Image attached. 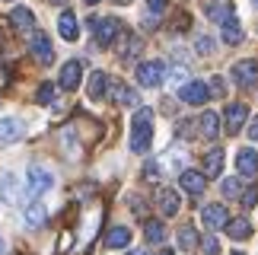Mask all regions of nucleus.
<instances>
[{
	"label": "nucleus",
	"mask_w": 258,
	"mask_h": 255,
	"mask_svg": "<svg viewBox=\"0 0 258 255\" xmlns=\"http://www.w3.org/2000/svg\"><path fill=\"white\" fill-rule=\"evenodd\" d=\"M153 144V112L150 109H137L134 121H131V150L134 153H147Z\"/></svg>",
	"instance_id": "nucleus-1"
},
{
	"label": "nucleus",
	"mask_w": 258,
	"mask_h": 255,
	"mask_svg": "<svg viewBox=\"0 0 258 255\" xmlns=\"http://www.w3.org/2000/svg\"><path fill=\"white\" fill-rule=\"evenodd\" d=\"M89 26H93V32H96V42L99 45H102V48H108V45H112L115 42V38L118 35H121V23H118V19H112V16H102V19H89Z\"/></svg>",
	"instance_id": "nucleus-2"
},
{
	"label": "nucleus",
	"mask_w": 258,
	"mask_h": 255,
	"mask_svg": "<svg viewBox=\"0 0 258 255\" xmlns=\"http://www.w3.org/2000/svg\"><path fill=\"white\" fill-rule=\"evenodd\" d=\"M163 80H166L163 61H144V64H137V83H141V86L153 90V86H160Z\"/></svg>",
	"instance_id": "nucleus-3"
},
{
	"label": "nucleus",
	"mask_w": 258,
	"mask_h": 255,
	"mask_svg": "<svg viewBox=\"0 0 258 255\" xmlns=\"http://www.w3.org/2000/svg\"><path fill=\"white\" fill-rule=\"evenodd\" d=\"M26 179H29V195H42V192H48L54 185V175L45 169V166H29V172H26Z\"/></svg>",
	"instance_id": "nucleus-4"
},
{
	"label": "nucleus",
	"mask_w": 258,
	"mask_h": 255,
	"mask_svg": "<svg viewBox=\"0 0 258 255\" xmlns=\"http://www.w3.org/2000/svg\"><path fill=\"white\" fill-rule=\"evenodd\" d=\"M223 121H226V134H239V131H242V124L249 121V105H245V102H233V105H226Z\"/></svg>",
	"instance_id": "nucleus-5"
},
{
	"label": "nucleus",
	"mask_w": 258,
	"mask_h": 255,
	"mask_svg": "<svg viewBox=\"0 0 258 255\" xmlns=\"http://www.w3.org/2000/svg\"><path fill=\"white\" fill-rule=\"evenodd\" d=\"M178 99L188 102V105H204L211 99V90H207V83H201V80H188L182 90H178Z\"/></svg>",
	"instance_id": "nucleus-6"
},
{
	"label": "nucleus",
	"mask_w": 258,
	"mask_h": 255,
	"mask_svg": "<svg viewBox=\"0 0 258 255\" xmlns=\"http://www.w3.org/2000/svg\"><path fill=\"white\" fill-rule=\"evenodd\" d=\"M29 51H32V57H35L38 64H51V61H54V48H51V42H48L45 32H32Z\"/></svg>",
	"instance_id": "nucleus-7"
},
{
	"label": "nucleus",
	"mask_w": 258,
	"mask_h": 255,
	"mask_svg": "<svg viewBox=\"0 0 258 255\" xmlns=\"http://www.w3.org/2000/svg\"><path fill=\"white\" fill-rule=\"evenodd\" d=\"M201 220L207 230H226V223H230V214H226L223 204H207L201 211Z\"/></svg>",
	"instance_id": "nucleus-8"
},
{
	"label": "nucleus",
	"mask_w": 258,
	"mask_h": 255,
	"mask_svg": "<svg viewBox=\"0 0 258 255\" xmlns=\"http://www.w3.org/2000/svg\"><path fill=\"white\" fill-rule=\"evenodd\" d=\"M233 80L239 86H255L258 83V61H236L233 64Z\"/></svg>",
	"instance_id": "nucleus-9"
},
{
	"label": "nucleus",
	"mask_w": 258,
	"mask_h": 255,
	"mask_svg": "<svg viewBox=\"0 0 258 255\" xmlns=\"http://www.w3.org/2000/svg\"><path fill=\"white\" fill-rule=\"evenodd\" d=\"M236 172L245 175V179H252V175L258 172V150H252V147H242V150L236 153Z\"/></svg>",
	"instance_id": "nucleus-10"
},
{
	"label": "nucleus",
	"mask_w": 258,
	"mask_h": 255,
	"mask_svg": "<svg viewBox=\"0 0 258 255\" xmlns=\"http://www.w3.org/2000/svg\"><path fill=\"white\" fill-rule=\"evenodd\" d=\"M178 182H182V188L188 195H204V188H207V175L198 172V169H182Z\"/></svg>",
	"instance_id": "nucleus-11"
},
{
	"label": "nucleus",
	"mask_w": 258,
	"mask_h": 255,
	"mask_svg": "<svg viewBox=\"0 0 258 255\" xmlns=\"http://www.w3.org/2000/svg\"><path fill=\"white\" fill-rule=\"evenodd\" d=\"M80 77H83V64H80V61H67V64L61 67V90L74 93L77 86H80Z\"/></svg>",
	"instance_id": "nucleus-12"
},
{
	"label": "nucleus",
	"mask_w": 258,
	"mask_h": 255,
	"mask_svg": "<svg viewBox=\"0 0 258 255\" xmlns=\"http://www.w3.org/2000/svg\"><path fill=\"white\" fill-rule=\"evenodd\" d=\"M156 204H160L163 217H175L178 208H182V198H178V192H172V188H160L156 192Z\"/></svg>",
	"instance_id": "nucleus-13"
},
{
	"label": "nucleus",
	"mask_w": 258,
	"mask_h": 255,
	"mask_svg": "<svg viewBox=\"0 0 258 255\" xmlns=\"http://www.w3.org/2000/svg\"><path fill=\"white\" fill-rule=\"evenodd\" d=\"M23 137V121L19 118H0V147L16 144Z\"/></svg>",
	"instance_id": "nucleus-14"
},
{
	"label": "nucleus",
	"mask_w": 258,
	"mask_h": 255,
	"mask_svg": "<svg viewBox=\"0 0 258 255\" xmlns=\"http://www.w3.org/2000/svg\"><path fill=\"white\" fill-rule=\"evenodd\" d=\"M57 32H61V38H67V42H77V38H80V26H77V16L71 10H64V13L57 16Z\"/></svg>",
	"instance_id": "nucleus-15"
},
{
	"label": "nucleus",
	"mask_w": 258,
	"mask_h": 255,
	"mask_svg": "<svg viewBox=\"0 0 258 255\" xmlns=\"http://www.w3.org/2000/svg\"><path fill=\"white\" fill-rule=\"evenodd\" d=\"M105 90H108V77H105L102 71H93V74H89V86H86L89 99H93V102H99V99L105 96Z\"/></svg>",
	"instance_id": "nucleus-16"
},
{
	"label": "nucleus",
	"mask_w": 258,
	"mask_h": 255,
	"mask_svg": "<svg viewBox=\"0 0 258 255\" xmlns=\"http://www.w3.org/2000/svg\"><path fill=\"white\" fill-rule=\"evenodd\" d=\"M118 38H121V45H118V51H121V57H124V61H131L134 54H141L144 42H141L137 35H131V32H124V29H121V35H118Z\"/></svg>",
	"instance_id": "nucleus-17"
},
{
	"label": "nucleus",
	"mask_w": 258,
	"mask_h": 255,
	"mask_svg": "<svg viewBox=\"0 0 258 255\" xmlns=\"http://www.w3.org/2000/svg\"><path fill=\"white\" fill-rule=\"evenodd\" d=\"M198 128H201V137L214 141V137L220 134V115H217V112H204L201 118H198Z\"/></svg>",
	"instance_id": "nucleus-18"
},
{
	"label": "nucleus",
	"mask_w": 258,
	"mask_h": 255,
	"mask_svg": "<svg viewBox=\"0 0 258 255\" xmlns=\"http://www.w3.org/2000/svg\"><path fill=\"white\" fill-rule=\"evenodd\" d=\"M10 23H13L19 32H32V29H35V16H32V10L16 7L13 13H10Z\"/></svg>",
	"instance_id": "nucleus-19"
},
{
	"label": "nucleus",
	"mask_w": 258,
	"mask_h": 255,
	"mask_svg": "<svg viewBox=\"0 0 258 255\" xmlns=\"http://www.w3.org/2000/svg\"><path fill=\"white\" fill-rule=\"evenodd\" d=\"M108 86H112V99L115 102H121V105H141V99H137V93L131 90V86H124V83H118V80H112Z\"/></svg>",
	"instance_id": "nucleus-20"
},
{
	"label": "nucleus",
	"mask_w": 258,
	"mask_h": 255,
	"mask_svg": "<svg viewBox=\"0 0 258 255\" xmlns=\"http://www.w3.org/2000/svg\"><path fill=\"white\" fill-rule=\"evenodd\" d=\"M220 172H223V150L214 147L204 153V175H220Z\"/></svg>",
	"instance_id": "nucleus-21"
},
{
	"label": "nucleus",
	"mask_w": 258,
	"mask_h": 255,
	"mask_svg": "<svg viewBox=\"0 0 258 255\" xmlns=\"http://www.w3.org/2000/svg\"><path fill=\"white\" fill-rule=\"evenodd\" d=\"M226 233H230V239H236V242H239V239H249L252 236V223L245 220V217H236V220L226 223Z\"/></svg>",
	"instance_id": "nucleus-22"
},
{
	"label": "nucleus",
	"mask_w": 258,
	"mask_h": 255,
	"mask_svg": "<svg viewBox=\"0 0 258 255\" xmlns=\"http://www.w3.org/2000/svg\"><path fill=\"white\" fill-rule=\"evenodd\" d=\"M127 242H131V230H127V227H112V230H108V236H105V246L108 249H124Z\"/></svg>",
	"instance_id": "nucleus-23"
},
{
	"label": "nucleus",
	"mask_w": 258,
	"mask_h": 255,
	"mask_svg": "<svg viewBox=\"0 0 258 255\" xmlns=\"http://www.w3.org/2000/svg\"><path fill=\"white\" fill-rule=\"evenodd\" d=\"M223 42H226V45H239V42H242V23H239L236 16L223 23Z\"/></svg>",
	"instance_id": "nucleus-24"
},
{
	"label": "nucleus",
	"mask_w": 258,
	"mask_h": 255,
	"mask_svg": "<svg viewBox=\"0 0 258 255\" xmlns=\"http://www.w3.org/2000/svg\"><path fill=\"white\" fill-rule=\"evenodd\" d=\"M144 236H147V242H163V239H166L163 220H147V223H144Z\"/></svg>",
	"instance_id": "nucleus-25"
},
{
	"label": "nucleus",
	"mask_w": 258,
	"mask_h": 255,
	"mask_svg": "<svg viewBox=\"0 0 258 255\" xmlns=\"http://www.w3.org/2000/svg\"><path fill=\"white\" fill-rule=\"evenodd\" d=\"M207 16L214 19V23H226V19H233V4H211L207 7Z\"/></svg>",
	"instance_id": "nucleus-26"
},
{
	"label": "nucleus",
	"mask_w": 258,
	"mask_h": 255,
	"mask_svg": "<svg viewBox=\"0 0 258 255\" xmlns=\"http://www.w3.org/2000/svg\"><path fill=\"white\" fill-rule=\"evenodd\" d=\"M45 217H48V214H45V204L32 201V204L26 208V223H29V227H42V223H45Z\"/></svg>",
	"instance_id": "nucleus-27"
},
{
	"label": "nucleus",
	"mask_w": 258,
	"mask_h": 255,
	"mask_svg": "<svg viewBox=\"0 0 258 255\" xmlns=\"http://www.w3.org/2000/svg\"><path fill=\"white\" fill-rule=\"evenodd\" d=\"M178 246H182L185 252L198 249V230L195 227H182V230H178Z\"/></svg>",
	"instance_id": "nucleus-28"
},
{
	"label": "nucleus",
	"mask_w": 258,
	"mask_h": 255,
	"mask_svg": "<svg viewBox=\"0 0 258 255\" xmlns=\"http://www.w3.org/2000/svg\"><path fill=\"white\" fill-rule=\"evenodd\" d=\"M35 102H38V105H51V102H54V83H42V86H38Z\"/></svg>",
	"instance_id": "nucleus-29"
},
{
	"label": "nucleus",
	"mask_w": 258,
	"mask_h": 255,
	"mask_svg": "<svg viewBox=\"0 0 258 255\" xmlns=\"http://www.w3.org/2000/svg\"><path fill=\"white\" fill-rule=\"evenodd\" d=\"M223 195H226V198H239V195H242L239 175H233V179H223Z\"/></svg>",
	"instance_id": "nucleus-30"
},
{
	"label": "nucleus",
	"mask_w": 258,
	"mask_h": 255,
	"mask_svg": "<svg viewBox=\"0 0 258 255\" xmlns=\"http://www.w3.org/2000/svg\"><path fill=\"white\" fill-rule=\"evenodd\" d=\"M258 204V185H249V188H242V208H255Z\"/></svg>",
	"instance_id": "nucleus-31"
},
{
	"label": "nucleus",
	"mask_w": 258,
	"mask_h": 255,
	"mask_svg": "<svg viewBox=\"0 0 258 255\" xmlns=\"http://www.w3.org/2000/svg\"><path fill=\"white\" fill-rule=\"evenodd\" d=\"M201 252L204 255H220V242H217L214 236H204L201 239Z\"/></svg>",
	"instance_id": "nucleus-32"
},
{
	"label": "nucleus",
	"mask_w": 258,
	"mask_h": 255,
	"mask_svg": "<svg viewBox=\"0 0 258 255\" xmlns=\"http://www.w3.org/2000/svg\"><path fill=\"white\" fill-rule=\"evenodd\" d=\"M4 201H16V182H13V175H4Z\"/></svg>",
	"instance_id": "nucleus-33"
},
{
	"label": "nucleus",
	"mask_w": 258,
	"mask_h": 255,
	"mask_svg": "<svg viewBox=\"0 0 258 255\" xmlns=\"http://www.w3.org/2000/svg\"><path fill=\"white\" fill-rule=\"evenodd\" d=\"M207 90H211L214 96H223V93H226V86H223V80H220V77H214V80L207 83Z\"/></svg>",
	"instance_id": "nucleus-34"
},
{
	"label": "nucleus",
	"mask_w": 258,
	"mask_h": 255,
	"mask_svg": "<svg viewBox=\"0 0 258 255\" xmlns=\"http://www.w3.org/2000/svg\"><path fill=\"white\" fill-rule=\"evenodd\" d=\"M211 51H214L211 38H198V54H211Z\"/></svg>",
	"instance_id": "nucleus-35"
},
{
	"label": "nucleus",
	"mask_w": 258,
	"mask_h": 255,
	"mask_svg": "<svg viewBox=\"0 0 258 255\" xmlns=\"http://www.w3.org/2000/svg\"><path fill=\"white\" fill-rule=\"evenodd\" d=\"M166 4H169V0H147L150 13H163V10H166Z\"/></svg>",
	"instance_id": "nucleus-36"
},
{
	"label": "nucleus",
	"mask_w": 258,
	"mask_h": 255,
	"mask_svg": "<svg viewBox=\"0 0 258 255\" xmlns=\"http://www.w3.org/2000/svg\"><path fill=\"white\" fill-rule=\"evenodd\" d=\"M188 23H191V16H188V13H178V19H175V29H178V32H185V29H188Z\"/></svg>",
	"instance_id": "nucleus-37"
},
{
	"label": "nucleus",
	"mask_w": 258,
	"mask_h": 255,
	"mask_svg": "<svg viewBox=\"0 0 258 255\" xmlns=\"http://www.w3.org/2000/svg\"><path fill=\"white\" fill-rule=\"evenodd\" d=\"M10 83V67L4 64V57H0V86H7Z\"/></svg>",
	"instance_id": "nucleus-38"
},
{
	"label": "nucleus",
	"mask_w": 258,
	"mask_h": 255,
	"mask_svg": "<svg viewBox=\"0 0 258 255\" xmlns=\"http://www.w3.org/2000/svg\"><path fill=\"white\" fill-rule=\"evenodd\" d=\"M249 137H252V141H258V115L249 121Z\"/></svg>",
	"instance_id": "nucleus-39"
},
{
	"label": "nucleus",
	"mask_w": 258,
	"mask_h": 255,
	"mask_svg": "<svg viewBox=\"0 0 258 255\" xmlns=\"http://www.w3.org/2000/svg\"><path fill=\"white\" fill-rule=\"evenodd\" d=\"M127 255H147V252L144 249H134V252H127Z\"/></svg>",
	"instance_id": "nucleus-40"
},
{
	"label": "nucleus",
	"mask_w": 258,
	"mask_h": 255,
	"mask_svg": "<svg viewBox=\"0 0 258 255\" xmlns=\"http://www.w3.org/2000/svg\"><path fill=\"white\" fill-rule=\"evenodd\" d=\"M160 255H172V249H163V252H160Z\"/></svg>",
	"instance_id": "nucleus-41"
},
{
	"label": "nucleus",
	"mask_w": 258,
	"mask_h": 255,
	"mask_svg": "<svg viewBox=\"0 0 258 255\" xmlns=\"http://www.w3.org/2000/svg\"><path fill=\"white\" fill-rule=\"evenodd\" d=\"M51 4H67V0H51Z\"/></svg>",
	"instance_id": "nucleus-42"
},
{
	"label": "nucleus",
	"mask_w": 258,
	"mask_h": 255,
	"mask_svg": "<svg viewBox=\"0 0 258 255\" xmlns=\"http://www.w3.org/2000/svg\"><path fill=\"white\" fill-rule=\"evenodd\" d=\"M0 255H4V239H0Z\"/></svg>",
	"instance_id": "nucleus-43"
},
{
	"label": "nucleus",
	"mask_w": 258,
	"mask_h": 255,
	"mask_svg": "<svg viewBox=\"0 0 258 255\" xmlns=\"http://www.w3.org/2000/svg\"><path fill=\"white\" fill-rule=\"evenodd\" d=\"M86 4H99V0H86Z\"/></svg>",
	"instance_id": "nucleus-44"
},
{
	"label": "nucleus",
	"mask_w": 258,
	"mask_h": 255,
	"mask_svg": "<svg viewBox=\"0 0 258 255\" xmlns=\"http://www.w3.org/2000/svg\"><path fill=\"white\" fill-rule=\"evenodd\" d=\"M252 4H255V7H258V0H252Z\"/></svg>",
	"instance_id": "nucleus-45"
},
{
	"label": "nucleus",
	"mask_w": 258,
	"mask_h": 255,
	"mask_svg": "<svg viewBox=\"0 0 258 255\" xmlns=\"http://www.w3.org/2000/svg\"><path fill=\"white\" fill-rule=\"evenodd\" d=\"M233 255H242V252H233Z\"/></svg>",
	"instance_id": "nucleus-46"
}]
</instances>
